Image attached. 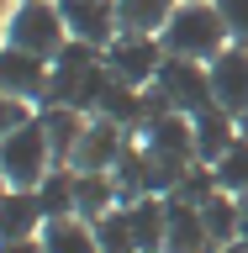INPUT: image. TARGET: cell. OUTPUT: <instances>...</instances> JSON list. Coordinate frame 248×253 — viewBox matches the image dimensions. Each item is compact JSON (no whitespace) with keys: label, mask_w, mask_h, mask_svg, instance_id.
<instances>
[{"label":"cell","mask_w":248,"mask_h":253,"mask_svg":"<svg viewBox=\"0 0 248 253\" xmlns=\"http://www.w3.org/2000/svg\"><path fill=\"white\" fill-rule=\"evenodd\" d=\"M111 84V69H106V47H90V42H69L53 58V74H48V100L43 106H74L85 116H95L100 95Z\"/></svg>","instance_id":"6da1fadb"},{"label":"cell","mask_w":248,"mask_h":253,"mask_svg":"<svg viewBox=\"0 0 248 253\" xmlns=\"http://www.w3.org/2000/svg\"><path fill=\"white\" fill-rule=\"evenodd\" d=\"M158 42H164V53H169V58L211 63L222 47L233 42V32H227V21H222L217 0H180V5H174V16L164 21V32H158Z\"/></svg>","instance_id":"7a4b0ae2"},{"label":"cell","mask_w":248,"mask_h":253,"mask_svg":"<svg viewBox=\"0 0 248 253\" xmlns=\"http://www.w3.org/2000/svg\"><path fill=\"white\" fill-rule=\"evenodd\" d=\"M5 42L32 53V58H43V63H53L63 47H69V27H63L58 0H11Z\"/></svg>","instance_id":"3957f363"},{"label":"cell","mask_w":248,"mask_h":253,"mask_svg":"<svg viewBox=\"0 0 248 253\" xmlns=\"http://www.w3.org/2000/svg\"><path fill=\"white\" fill-rule=\"evenodd\" d=\"M53 164H58V158H53V142H48L37 116L0 137V174L11 179V190H37Z\"/></svg>","instance_id":"277c9868"},{"label":"cell","mask_w":248,"mask_h":253,"mask_svg":"<svg viewBox=\"0 0 248 253\" xmlns=\"http://www.w3.org/2000/svg\"><path fill=\"white\" fill-rule=\"evenodd\" d=\"M153 90L164 95L169 111H180V116H201V111L217 106V100H211V74H206V63L169 58V53H164V69H158Z\"/></svg>","instance_id":"5b68a950"},{"label":"cell","mask_w":248,"mask_h":253,"mask_svg":"<svg viewBox=\"0 0 248 253\" xmlns=\"http://www.w3.org/2000/svg\"><path fill=\"white\" fill-rule=\"evenodd\" d=\"M106 69H111V79H122L132 90H148L158 79V69H164V42L138 37V32H116L106 47Z\"/></svg>","instance_id":"8992f818"},{"label":"cell","mask_w":248,"mask_h":253,"mask_svg":"<svg viewBox=\"0 0 248 253\" xmlns=\"http://www.w3.org/2000/svg\"><path fill=\"white\" fill-rule=\"evenodd\" d=\"M206 74H211V100H217L227 116L243 122V116H248V47L243 42H227L217 58L206 63Z\"/></svg>","instance_id":"52a82bcc"},{"label":"cell","mask_w":248,"mask_h":253,"mask_svg":"<svg viewBox=\"0 0 248 253\" xmlns=\"http://www.w3.org/2000/svg\"><path fill=\"white\" fill-rule=\"evenodd\" d=\"M48 74H53V63L32 58L21 47H0V95H11V100H27V106H43L48 100Z\"/></svg>","instance_id":"ba28073f"},{"label":"cell","mask_w":248,"mask_h":253,"mask_svg":"<svg viewBox=\"0 0 248 253\" xmlns=\"http://www.w3.org/2000/svg\"><path fill=\"white\" fill-rule=\"evenodd\" d=\"M122 148H127V132H122V126L106 122V116H90V126H85L74 158H69V169H74V174H111V169H116V158H122Z\"/></svg>","instance_id":"9c48e42d"},{"label":"cell","mask_w":248,"mask_h":253,"mask_svg":"<svg viewBox=\"0 0 248 253\" xmlns=\"http://www.w3.org/2000/svg\"><path fill=\"white\" fill-rule=\"evenodd\" d=\"M63 27H69V42H90V47H111L116 37V5L111 0H58Z\"/></svg>","instance_id":"30bf717a"},{"label":"cell","mask_w":248,"mask_h":253,"mask_svg":"<svg viewBox=\"0 0 248 253\" xmlns=\"http://www.w3.org/2000/svg\"><path fill=\"white\" fill-rule=\"evenodd\" d=\"M169 201V232H164V253H222V243L211 237L201 206L180 201V195H164Z\"/></svg>","instance_id":"8fae6325"},{"label":"cell","mask_w":248,"mask_h":253,"mask_svg":"<svg viewBox=\"0 0 248 253\" xmlns=\"http://www.w3.org/2000/svg\"><path fill=\"white\" fill-rule=\"evenodd\" d=\"M48 227V211L37 201V190H11L0 201V243H16V237H37Z\"/></svg>","instance_id":"7c38bea8"},{"label":"cell","mask_w":248,"mask_h":253,"mask_svg":"<svg viewBox=\"0 0 248 253\" xmlns=\"http://www.w3.org/2000/svg\"><path fill=\"white\" fill-rule=\"evenodd\" d=\"M127 216H132L138 253H164V232H169V201H164V195H138V201H127Z\"/></svg>","instance_id":"4fadbf2b"},{"label":"cell","mask_w":248,"mask_h":253,"mask_svg":"<svg viewBox=\"0 0 248 253\" xmlns=\"http://www.w3.org/2000/svg\"><path fill=\"white\" fill-rule=\"evenodd\" d=\"M37 122H43L48 142H53V158L69 164L74 148H79V137H85V126H90V116L74 111V106H37Z\"/></svg>","instance_id":"5bb4252c"},{"label":"cell","mask_w":248,"mask_h":253,"mask_svg":"<svg viewBox=\"0 0 248 253\" xmlns=\"http://www.w3.org/2000/svg\"><path fill=\"white\" fill-rule=\"evenodd\" d=\"M190 126H196V158H201V164H217V158L238 142V116H227L222 106L190 116Z\"/></svg>","instance_id":"9a60e30c"},{"label":"cell","mask_w":248,"mask_h":253,"mask_svg":"<svg viewBox=\"0 0 248 253\" xmlns=\"http://www.w3.org/2000/svg\"><path fill=\"white\" fill-rule=\"evenodd\" d=\"M37 237H43V253H100L95 221H85V216H53Z\"/></svg>","instance_id":"2e32d148"},{"label":"cell","mask_w":248,"mask_h":253,"mask_svg":"<svg viewBox=\"0 0 248 253\" xmlns=\"http://www.w3.org/2000/svg\"><path fill=\"white\" fill-rule=\"evenodd\" d=\"M116 206H122V190H116L111 174H74V216L100 221L106 211H116Z\"/></svg>","instance_id":"e0dca14e"},{"label":"cell","mask_w":248,"mask_h":253,"mask_svg":"<svg viewBox=\"0 0 248 253\" xmlns=\"http://www.w3.org/2000/svg\"><path fill=\"white\" fill-rule=\"evenodd\" d=\"M116 5V27L122 32H138V37H158L164 21L174 16L180 0H111Z\"/></svg>","instance_id":"ac0fdd59"},{"label":"cell","mask_w":248,"mask_h":253,"mask_svg":"<svg viewBox=\"0 0 248 253\" xmlns=\"http://www.w3.org/2000/svg\"><path fill=\"white\" fill-rule=\"evenodd\" d=\"M37 201H43L48 221L53 216H74V169H69V164H53L48 179L37 185Z\"/></svg>","instance_id":"d6986e66"},{"label":"cell","mask_w":248,"mask_h":253,"mask_svg":"<svg viewBox=\"0 0 248 253\" xmlns=\"http://www.w3.org/2000/svg\"><path fill=\"white\" fill-rule=\"evenodd\" d=\"M211 174H217V190H227V195H248V137H243V132H238V142L211 164Z\"/></svg>","instance_id":"ffe728a7"},{"label":"cell","mask_w":248,"mask_h":253,"mask_svg":"<svg viewBox=\"0 0 248 253\" xmlns=\"http://www.w3.org/2000/svg\"><path fill=\"white\" fill-rule=\"evenodd\" d=\"M201 216H206V227H211V237H217L222 248H233V243H238V195L217 190L211 201H201Z\"/></svg>","instance_id":"44dd1931"},{"label":"cell","mask_w":248,"mask_h":253,"mask_svg":"<svg viewBox=\"0 0 248 253\" xmlns=\"http://www.w3.org/2000/svg\"><path fill=\"white\" fill-rule=\"evenodd\" d=\"M95 243H100V253H138V237H132L127 206H116V211H106V216L95 221Z\"/></svg>","instance_id":"7402d4cb"},{"label":"cell","mask_w":248,"mask_h":253,"mask_svg":"<svg viewBox=\"0 0 248 253\" xmlns=\"http://www.w3.org/2000/svg\"><path fill=\"white\" fill-rule=\"evenodd\" d=\"M222 21H227V32H233V42L248 47V0H217Z\"/></svg>","instance_id":"603a6c76"},{"label":"cell","mask_w":248,"mask_h":253,"mask_svg":"<svg viewBox=\"0 0 248 253\" xmlns=\"http://www.w3.org/2000/svg\"><path fill=\"white\" fill-rule=\"evenodd\" d=\"M37 116V106H27V100H11V95H0V137L5 132H16L21 122H32Z\"/></svg>","instance_id":"cb8c5ba5"},{"label":"cell","mask_w":248,"mask_h":253,"mask_svg":"<svg viewBox=\"0 0 248 253\" xmlns=\"http://www.w3.org/2000/svg\"><path fill=\"white\" fill-rule=\"evenodd\" d=\"M0 253H43V237H16V243H0Z\"/></svg>","instance_id":"d4e9b609"},{"label":"cell","mask_w":248,"mask_h":253,"mask_svg":"<svg viewBox=\"0 0 248 253\" xmlns=\"http://www.w3.org/2000/svg\"><path fill=\"white\" fill-rule=\"evenodd\" d=\"M238 243H248V195H238Z\"/></svg>","instance_id":"484cf974"},{"label":"cell","mask_w":248,"mask_h":253,"mask_svg":"<svg viewBox=\"0 0 248 253\" xmlns=\"http://www.w3.org/2000/svg\"><path fill=\"white\" fill-rule=\"evenodd\" d=\"M5 21H11V0H0V47H5Z\"/></svg>","instance_id":"4316f807"},{"label":"cell","mask_w":248,"mask_h":253,"mask_svg":"<svg viewBox=\"0 0 248 253\" xmlns=\"http://www.w3.org/2000/svg\"><path fill=\"white\" fill-rule=\"evenodd\" d=\"M5 195H11V179H5V174H0V201H5Z\"/></svg>","instance_id":"83f0119b"},{"label":"cell","mask_w":248,"mask_h":253,"mask_svg":"<svg viewBox=\"0 0 248 253\" xmlns=\"http://www.w3.org/2000/svg\"><path fill=\"white\" fill-rule=\"evenodd\" d=\"M222 253H248V243H233V248H222Z\"/></svg>","instance_id":"f1b7e54d"},{"label":"cell","mask_w":248,"mask_h":253,"mask_svg":"<svg viewBox=\"0 0 248 253\" xmlns=\"http://www.w3.org/2000/svg\"><path fill=\"white\" fill-rule=\"evenodd\" d=\"M238 132H243V137H248V116H243V122H238Z\"/></svg>","instance_id":"f546056e"}]
</instances>
